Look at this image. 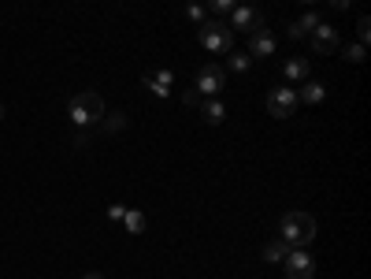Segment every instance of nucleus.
<instances>
[{
	"label": "nucleus",
	"instance_id": "nucleus-22",
	"mask_svg": "<svg viewBox=\"0 0 371 279\" xmlns=\"http://www.w3.org/2000/svg\"><path fill=\"white\" fill-rule=\"evenodd\" d=\"M364 52H368V45H360V41H356V45H353V49H349V52H345V60H353V63H360V60H364Z\"/></svg>",
	"mask_w": 371,
	"mask_h": 279
},
{
	"label": "nucleus",
	"instance_id": "nucleus-5",
	"mask_svg": "<svg viewBox=\"0 0 371 279\" xmlns=\"http://www.w3.org/2000/svg\"><path fill=\"white\" fill-rule=\"evenodd\" d=\"M297 93L290 90V86H279V90H271L267 93V112L275 115V120H290L293 112H297Z\"/></svg>",
	"mask_w": 371,
	"mask_h": 279
},
{
	"label": "nucleus",
	"instance_id": "nucleus-27",
	"mask_svg": "<svg viewBox=\"0 0 371 279\" xmlns=\"http://www.w3.org/2000/svg\"><path fill=\"white\" fill-rule=\"evenodd\" d=\"M0 120H4V104H0Z\"/></svg>",
	"mask_w": 371,
	"mask_h": 279
},
{
	"label": "nucleus",
	"instance_id": "nucleus-25",
	"mask_svg": "<svg viewBox=\"0 0 371 279\" xmlns=\"http://www.w3.org/2000/svg\"><path fill=\"white\" fill-rule=\"evenodd\" d=\"M331 4H334V8H349L353 0H331Z\"/></svg>",
	"mask_w": 371,
	"mask_h": 279
},
{
	"label": "nucleus",
	"instance_id": "nucleus-23",
	"mask_svg": "<svg viewBox=\"0 0 371 279\" xmlns=\"http://www.w3.org/2000/svg\"><path fill=\"white\" fill-rule=\"evenodd\" d=\"M182 101H186V104H201V93L190 90V93H182Z\"/></svg>",
	"mask_w": 371,
	"mask_h": 279
},
{
	"label": "nucleus",
	"instance_id": "nucleus-21",
	"mask_svg": "<svg viewBox=\"0 0 371 279\" xmlns=\"http://www.w3.org/2000/svg\"><path fill=\"white\" fill-rule=\"evenodd\" d=\"M208 8H212V12H234V8H238V0H208Z\"/></svg>",
	"mask_w": 371,
	"mask_h": 279
},
{
	"label": "nucleus",
	"instance_id": "nucleus-15",
	"mask_svg": "<svg viewBox=\"0 0 371 279\" xmlns=\"http://www.w3.org/2000/svg\"><path fill=\"white\" fill-rule=\"evenodd\" d=\"M123 228H126L130 234H141V231H145V216H141L138 209H126V212H123Z\"/></svg>",
	"mask_w": 371,
	"mask_h": 279
},
{
	"label": "nucleus",
	"instance_id": "nucleus-12",
	"mask_svg": "<svg viewBox=\"0 0 371 279\" xmlns=\"http://www.w3.org/2000/svg\"><path fill=\"white\" fill-rule=\"evenodd\" d=\"M201 120L204 123H212V127H220L223 120H226V109H223V101H215V97H208L201 104Z\"/></svg>",
	"mask_w": 371,
	"mask_h": 279
},
{
	"label": "nucleus",
	"instance_id": "nucleus-28",
	"mask_svg": "<svg viewBox=\"0 0 371 279\" xmlns=\"http://www.w3.org/2000/svg\"><path fill=\"white\" fill-rule=\"evenodd\" d=\"M301 4H315V0H301Z\"/></svg>",
	"mask_w": 371,
	"mask_h": 279
},
{
	"label": "nucleus",
	"instance_id": "nucleus-1",
	"mask_svg": "<svg viewBox=\"0 0 371 279\" xmlns=\"http://www.w3.org/2000/svg\"><path fill=\"white\" fill-rule=\"evenodd\" d=\"M282 242H286L290 250H308L315 242V220L308 212H286V216H282Z\"/></svg>",
	"mask_w": 371,
	"mask_h": 279
},
{
	"label": "nucleus",
	"instance_id": "nucleus-2",
	"mask_svg": "<svg viewBox=\"0 0 371 279\" xmlns=\"http://www.w3.org/2000/svg\"><path fill=\"white\" fill-rule=\"evenodd\" d=\"M71 120H74V127H97L104 120V97L97 90H82V93H74L71 97Z\"/></svg>",
	"mask_w": 371,
	"mask_h": 279
},
{
	"label": "nucleus",
	"instance_id": "nucleus-6",
	"mask_svg": "<svg viewBox=\"0 0 371 279\" xmlns=\"http://www.w3.org/2000/svg\"><path fill=\"white\" fill-rule=\"evenodd\" d=\"M282 264H286V279H312L315 276V257L308 250H290L282 257Z\"/></svg>",
	"mask_w": 371,
	"mask_h": 279
},
{
	"label": "nucleus",
	"instance_id": "nucleus-16",
	"mask_svg": "<svg viewBox=\"0 0 371 279\" xmlns=\"http://www.w3.org/2000/svg\"><path fill=\"white\" fill-rule=\"evenodd\" d=\"M286 253H290V246L282 242V239H275V242H267V246H264V261H271V264H279Z\"/></svg>",
	"mask_w": 371,
	"mask_h": 279
},
{
	"label": "nucleus",
	"instance_id": "nucleus-7",
	"mask_svg": "<svg viewBox=\"0 0 371 279\" xmlns=\"http://www.w3.org/2000/svg\"><path fill=\"white\" fill-rule=\"evenodd\" d=\"M231 26L234 30H245V34H253V30L264 26V19H260V12L253 8V0H245V4H238L231 12Z\"/></svg>",
	"mask_w": 371,
	"mask_h": 279
},
{
	"label": "nucleus",
	"instance_id": "nucleus-11",
	"mask_svg": "<svg viewBox=\"0 0 371 279\" xmlns=\"http://www.w3.org/2000/svg\"><path fill=\"white\" fill-rule=\"evenodd\" d=\"M282 74H286L290 82H308V74H312V63L304 60V56H293V60H286V67H282Z\"/></svg>",
	"mask_w": 371,
	"mask_h": 279
},
{
	"label": "nucleus",
	"instance_id": "nucleus-10",
	"mask_svg": "<svg viewBox=\"0 0 371 279\" xmlns=\"http://www.w3.org/2000/svg\"><path fill=\"white\" fill-rule=\"evenodd\" d=\"M149 86L152 93H156V97H171V86H174V74L163 67V71H152V74H145V79H141Z\"/></svg>",
	"mask_w": 371,
	"mask_h": 279
},
{
	"label": "nucleus",
	"instance_id": "nucleus-24",
	"mask_svg": "<svg viewBox=\"0 0 371 279\" xmlns=\"http://www.w3.org/2000/svg\"><path fill=\"white\" fill-rule=\"evenodd\" d=\"M123 212H126L123 205H112V209H108V220H123Z\"/></svg>",
	"mask_w": 371,
	"mask_h": 279
},
{
	"label": "nucleus",
	"instance_id": "nucleus-8",
	"mask_svg": "<svg viewBox=\"0 0 371 279\" xmlns=\"http://www.w3.org/2000/svg\"><path fill=\"white\" fill-rule=\"evenodd\" d=\"M308 38H312V49H315V52H334L338 41H342V38H338V30H334L331 23H323V19L315 23V30H312Z\"/></svg>",
	"mask_w": 371,
	"mask_h": 279
},
{
	"label": "nucleus",
	"instance_id": "nucleus-14",
	"mask_svg": "<svg viewBox=\"0 0 371 279\" xmlns=\"http://www.w3.org/2000/svg\"><path fill=\"white\" fill-rule=\"evenodd\" d=\"M323 97H327L323 82H301V93H297V101H304V104H320Z\"/></svg>",
	"mask_w": 371,
	"mask_h": 279
},
{
	"label": "nucleus",
	"instance_id": "nucleus-18",
	"mask_svg": "<svg viewBox=\"0 0 371 279\" xmlns=\"http://www.w3.org/2000/svg\"><path fill=\"white\" fill-rule=\"evenodd\" d=\"M97 127H104L108 134H112V131H123V127H126V115H123V112H115V115H104V120L97 123Z\"/></svg>",
	"mask_w": 371,
	"mask_h": 279
},
{
	"label": "nucleus",
	"instance_id": "nucleus-9",
	"mask_svg": "<svg viewBox=\"0 0 371 279\" xmlns=\"http://www.w3.org/2000/svg\"><path fill=\"white\" fill-rule=\"evenodd\" d=\"M271 52H275V34H271L267 26H260V30H253V34H249V56H271Z\"/></svg>",
	"mask_w": 371,
	"mask_h": 279
},
{
	"label": "nucleus",
	"instance_id": "nucleus-13",
	"mask_svg": "<svg viewBox=\"0 0 371 279\" xmlns=\"http://www.w3.org/2000/svg\"><path fill=\"white\" fill-rule=\"evenodd\" d=\"M315 23H320V15H312V12H304V15L297 19V23H293V26H290V38H293V41H301V38H308V34H312V30H315Z\"/></svg>",
	"mask_w": 371,
	"mask_h": 279
},
{
	"label": "nucleus",
	"instance_id": "nucleus-26",
	"mask_svg": "<svg viewBox=\"0 0 371 279\" xmlns=\"http://www.w3.org/2000/svg\"><path fill=\"white\" fill-rule=\"evenodd\" d=\"M82 279H104V276H101V272H85Z\"/></svg>",
	"mask_w": 371,
	"mask_h": 279
},
{
	"label": "nucleus",
	"instance_id": "nucleus-3",
	"mask_svg": "<svg viewBox=\"0 0 371 279\" xmlns=\"http://www.w3.org/2000/svg\"><path fill=\"white\" fill-rule=\"evenodd\" d=\"M201 45L208 49V52H234V34L223 23L204 19V23H201Z\"/></svg>",
	"mask_w": 371,
	"mask_h": 279
},
{
	"label": "nucleus",
	"instance_id": "nucleus-19",
	"mask_svg": "<svg viewBox=\"0 0 371 279\" xmlns=\"http://www.w3.org/2000/svg\"><path fill=\"white\" fill-rule=\"evenodd\" d=\"M186 15H190L193 23H204V19H208V8H201V4H186Z\"/></svg>",
	"mask_w": 371,
	"mask_h": 279
},
{
	"label": "nucleus",
	"instance_id": "nucleus-17",
	"mask_svg": "<svg viewBox=\"0 0 371 279\" xmlns=\"http://www.w3.org/2000/svg\"><path fill=\"white\" fill-rule=\"evenodd\" d=\"M249 67H253V56H249V52H231V71L234 74H245Z\"/></svg>",
	"mask_w": 371,
	"mask_h": 279
},
{
	"label": "nucleus",
	"instance_id": "nucleus-4",
	"mask_svg": "<svg viewBox=\"0 0 371 279\" xmlns=\"http://www.w3.org/2000/svg\"><path fill=\"white\" fill-rule=\"evenodd\" d=\"M193 90L201 93V97H220V93L226 90V71L220 67V63H204V67L197 71V86Z\"/></svg>",
	"mask_w": 371,
	"mask_h": 279
},
{
	"label": "nucleus",
	"instance_id": "nucleus-20",
	"mask_svg": "<svg viewBox=\"0 0 371 279\" xmlns=\"http://www.w3.org/2000/svg\"><path fill=\"white\" fill-rule=\"evenodd\" d=\"M356 38H360V45H368V38H371V19L368 15L356 23Z\"/></svg>",
	"mask_w": 371,
	"mask_h": 279
}]
</instances>
